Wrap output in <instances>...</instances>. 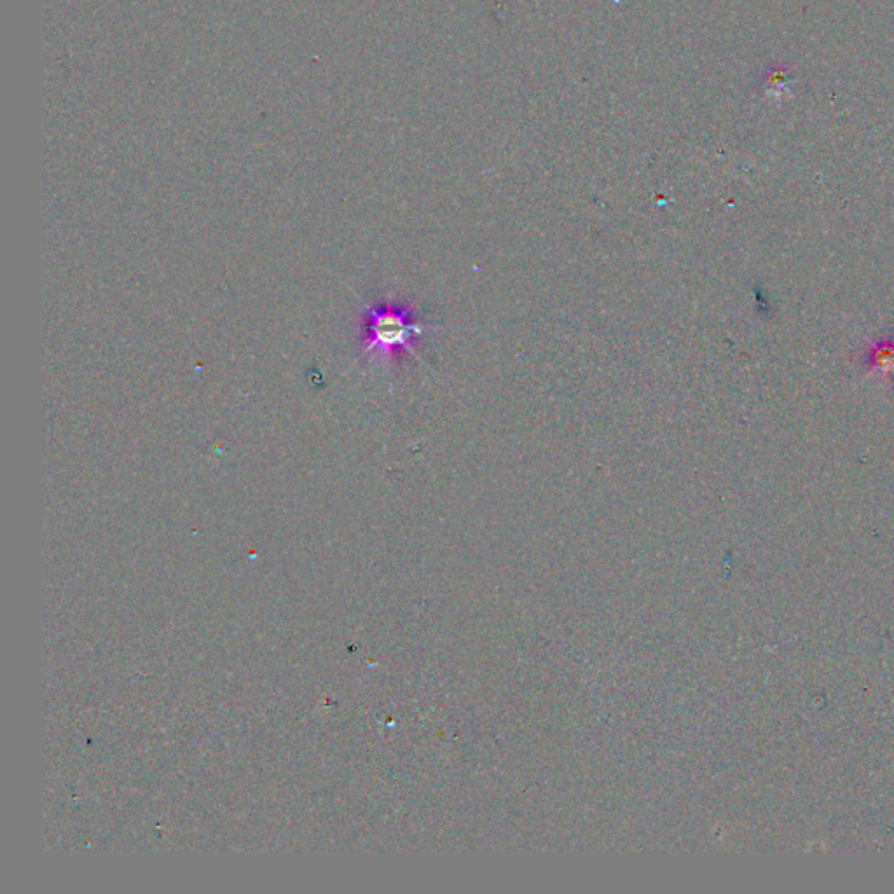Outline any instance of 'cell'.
Returning a JSON list of instances; mask_svg holds the SVG:
<instances>
[{"instance_id": "obj_1", "label": "cell", "mask_w": 894, "mask_h": 894, "mask_svg": "<svg viewBox=\"0 0 894 894\" xmlns=\"http://www.w3.org/2000/svg\"><path fill=\"white\" fill-rule=\"evenodd\" d=\"M367 330L363 338L362 351L365 355L389 356L393 351H409L416 360H420L414 348L416 338H422L430 325L422 323L411 306H365Z\"/></svg>"}, {"instance_id": "obj_2", "label": "cell", "mask_w": 894, "mask_h": 894, "mask_svg": "<svg viewBox=\"0 0 894 894\" xmlns=\"http://www.w3.org/2000/svg\"><path fill=\"white\" fill-rule=\"evenodd\" d=\"M868 362L872 371L879 372H893L894 371V339L879 341L868 353Z\"/></svg>"}]
</instances>
